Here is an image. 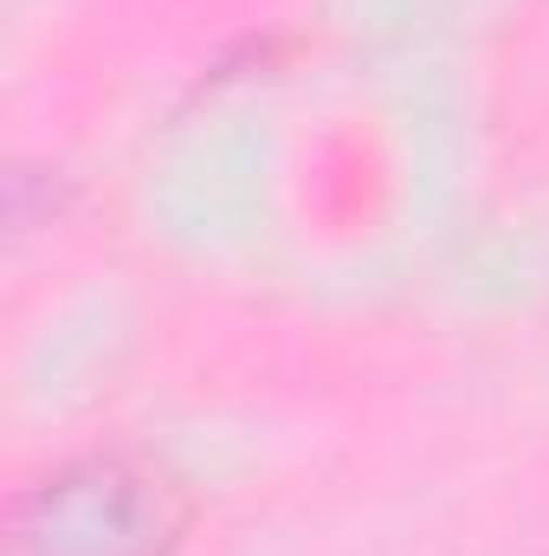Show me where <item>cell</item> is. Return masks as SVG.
Returning <instances> with one entry per match:
<instances>
[{
    "label": "cell",
    "instance_id": "6da1fadb",
    "mask_svg": "<svg viewBox=\"0 0 549 556\" xmlns=\"http://www.w3.org/2000/svg\"><path fill=\"white\" fill-rule=\"evenodd\" d=\"M188 492L137 453H85L46 472L13 525V556H175Z\"/></svg>",
    "mask_w": 549,
    "mask_h": 556
}]
</instances>
